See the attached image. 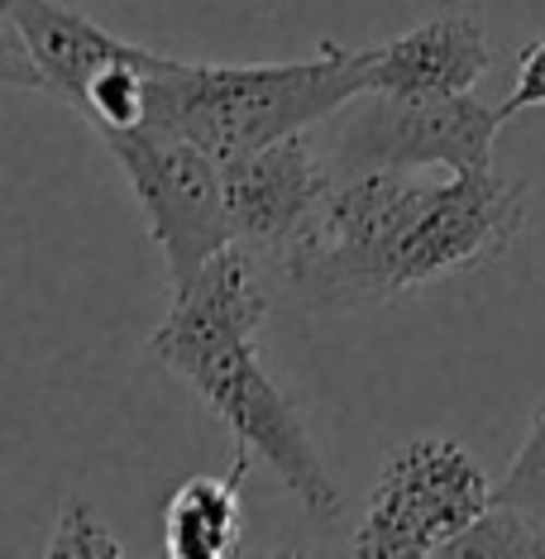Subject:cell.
<instances>
[{
    "mask_svg": "<svg viewBox=\"0 0 545 559\" xmlns=\"http://www.w3.org/2000/svg\"><path fill=\"white\" fill-rule=\"evenodd\" d=\"M263 316H269V297L253 273V253L230 245L192 283L173 292L168 316L149 335V349L206 402V412L230 430L239 450L273 468L277 483L307 507V516L331 521L340 516V488L316 454L297 402L263 368Z\"/></svg>",
    "mask_w": 545,
    "mask_h": 559,
    "instance_id": "6da1fadb",
    "label": "cell"
},
{
    "mask_svg": "<svg viewBox=\"0 0 545 559\" xmlns=\"http://www.w3.org/2000/svg\"><path fill=\"white\" fill-rule=\"evenodd\" d=\"M335 120V116H331ZM502 110L474 96H378L364 92L335 120L325 158L331 173H484Z\"/></svg>",
    "mask_w": 545,
    "mask_h": 559,
    "instance_id": "5b68a950",
    "label": "cell"
},
{
    "mask_svg": "<svg viewBox=\"0 0 545 559\" xmlns=\"http://www.w3.org/2000/svg\"><path fill=\"white\" fill-rule=\"evenodd\" d=\"M493 507L484 464L460 440L422 436L383 460L369 512L354 531L349 550L364 559L446 555V545Z\"/></svg>",
    "mask_w": 545,
    "mask_h": 559,
    "instance_id": "8992f818",
    "label": "cell"
},
{
    "mask_svg": "<svg viewBox=\"0 0 545 559\" xmlns=\"http://www.w3.org/2000/svg\"><path fill=\"white\" fill-rule=\"evenodd\" d=\"M225 168V206H230V235L239 249L283 259L321 211L325 192L335 187L325 148L301 134L263 144L245 158L221 163Z\"/></svg>",
    "mask_w": 545,
    "mask_h": 559,
    "instance_id": "ba28073f",
    "label": "cell"
},
{
    "mask_svg": "<svg viewBox=\"0 0 545 559\" xmlns=\"http://www.w3.org/2000/svg\"><path fill=\"white\" fill-rule=\"evenodd\" d=\"M44 555H54V559H62V555H125V545L96 521L92 502L68 498L58 507V526H54V536H48Z\"/></svg>",
    "mask_w": 545,
    "mask_h": 559,
    "instance_id": "5bb4252c",
    "label": "cell"
},
{
    "mask_svg": "<svg viewBox=\"0 0 545 559\" xmlns=\"http://www.w3.org/2000/svg\"><path fill=\"white\" fill-rule=\"evenodd\" d=\"M364 92V48L345 44L293 62H187L163 53L149 72L144 124L230 163L340 116Z\"/></svg>",
    "mask_w": 545,
    "mask_h": 559,
    "instance_id": "7a4b0ae2",
    "label": "cell"
},
{
    "mask_svg": "<svg viewBox=\"0 0 545 559\" xmlns=\"http://www.w3.org/2000/svg\"><path fill=\"white\" fill-rule=\"evenodd\" d=\"M522 221H526V192L512 177L493 168L426 177L422 211H416L398 263L402 297L502 259L507 245L522 230Z\"/></svg>",
    "mask_w": 545,
    "mask_h": 559,
    "instance_id": "52a82bcc",
    "label": "cell"
},
{
    "mask_svg": "<svg viewBox=\"0 0 545 559\" xmlns=\"http://www.w3.org/2000/svg\"><path fill=\"white\" fill-rule=\"evenodd\" d=\"M541 526H545V516H541Z\"/></svg>",
    "mask_w": 545,
    "mask_h": 559,
    "instance_id": "e0dca14e",
    "label": "cell"
},
{
    "mask_svg": "<svg viewBox=\"0 0 545 559\" xmlns=\"http://www.w3.org/2000/svg\"><path fill=\"white\" fill-rule=\"evenodd\" d=\"M0 92H44V78L15 24V0H0Z\"/></svg>",
    "mask_w": 545,
    "mask_h": 559,
    "instance_id": "9a60e30c",
    "label": "cell"
},
{
    "mask_svg": "<svg viewBox=\"0 0 545 559\" xmlns=\"http://www.w3.org/2000/svg\"><path fill=\"white\" fill-rule=\"evenodd\" d=\"M253 454L239 450L225 478L197 474L168 498L163 512V550L173 559H225L239 550V488Z\"/></svg>",
    "mask_w": 545,
    "mask_h": 559,
    "instance_id": "8fae6325",
    "label": "cell"
},
{
    "mask_svg": "<svg viewBox=\"0 0 545 559\" xmlns=\"http://www.w3.org/2000/svg\"><path fill=\"white\" fill-rule=\"evenodd\" d=\"M426 177L416 173H345L321 211L283 253L293 292L316 307H383L402 297L398 263L422 211Z\"/></svg>",
    "mask_w": 545,
    "mask_h": 559,
    "instance_id": "3957f363",
    "label": "cell"
},
{
    "mask_svg": "<svg viewBox=\"0 0 545 559\" xmlns=\"http://www.w3.org/2000/svg\"><path fill=\"white\" fill-rule=\"evenodd\" d=\"M100 144L120 163L125 182L144 211V225L163 253V277L168 292L206 269L215 253L235 245L230 206H225V168L206 148L187 144L177 134L149 130H106Z\"/></svg>",
    "mask_w": 545,
    "mask_h": 559,
    "instance_id": "277c9868",
    "label": "cell"
},
{
    "mask_svg": "<svg viewBox=\"0 0 545 559\" xmlns=\"http://www.w3.org/2000/svg\"><path fill=\"white\" fill-rule=\"evenodd\" d=\"M493 68L484 24L436 15L388 44L364 48V86L378 96H464Z\"/></svg>",
    "mask_w": 545,
    "mask_h": 559,
    "instance_id": "9c48e42d",
    "label": "cell"
},
{
    "mask_svg": "<svg viewBox=\"0 0 545 559\" xmlns=\"http://www.w3.org/2000/svg\"><path fill=\"white\" fill-rule=\"evenodd\" d=\"M446 555L469 559V555H484V559H526V555H545V526L536 516L517 512L507 502H493L474 526H464L460 536L446 545Z\"/></svg>",
    "mask_w": 545,
    "mask_h": 559,
    "instance_id": "7c38bea8",
    "label": "cell"
},
{
    "mask_svg": "<svg viewBox=\"0 0 545 559\" xmlns=\"http://www.w3.org/2000/svg\"><path fill=\"white\" fill-rule=\"evenodd\" d=\"M541 277H545V269H541Z\"/></svg>",
    "mask_w": 545,
    "mask_h": 559,
    "instance_id": "ac0fdd59",
    "label": "cell"
},
{
    "mask_svg": "<svg viewBox=\"0 0 545 559\" xmlns=\"http://www.w3.org/2000/svg\"><path fill=\"white\" fill-rule=\"evenodd\" d=\"M493 502H507L526 516H545V392L531 412V426H526V440L522 450L512 454L507 474L493 483Z\"/></svg>",
    "mask_w": 545,
    "mask_h": 559,
    "instance_id": "4fadbf2b",
    "label": "cell"
},
{
    "mask_svg": "<svg viewBox=\"0 0 545 559\" xmlns=\"http://www.w3.org/2000/svg\"><path fill=\"white\" fill-rule=\"evenodd\" d=\"M15 24L44 78V96H58L72 110L86 106V92L106 68L149 53V48L120 39L106 24L86 20L58 0H15Z\"/></svg>",
    "mask_w": 545,
    "mask_h": 559,
    "instance_id": "30bf717a",
    "label": "cell"
},
{
    "mask_svg": "<svg viewBox=\"0 0 545 559\" xmlns=\"http://www.w3.org/2000/svg\"><path fill=\"white\" fill-rule=\"evenodd\" d=\"M536 106H545V34L522 48V58H517V82L498 110H502V120H512V116L536 110Z\"/></svg>",
    "mask_w": 545,
    "mask_h": 559,
    "instance_id": "2e32d148",
    "label": "cell"
}]
</instances>
